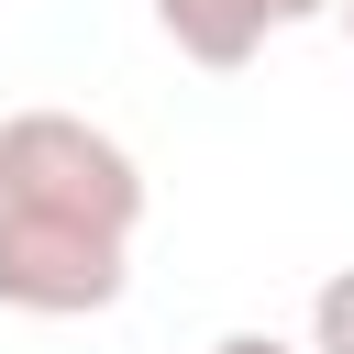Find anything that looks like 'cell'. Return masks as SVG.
<instances>
[{
	"mask_svg": "<svg viewBox=\"0 0 354 354\" xmlns=\"http://www.w3.org/2000/svg\"><path fill=\"white\" fill-rule=\"evenodd\" d=\"M310 354H354V266H332L310 288Z\"/></svg>",
	"mask_w": 354,
	"mask_h": 354,
	"instance_id": "3",
	"label": "cell"
},
{
	"mask_svg": "<svg viewBox=\"0 0 354 354\" xmlns=\"http://www.w3.org/2000/svg\"><path fill=\"white\" fill-rule=\"evenodd\" d=\"M343 0H155V33L188 55V66H254L266 33H299Z\"/></svg>",
	"mask_w": 354,
	"mask_h": 354,
	"instance_id": "2",
	"label": "cell"
},
{
	"mask_svg": "<svg viewBox=\"0 0 354 354\" xmlns=\"http://www.w3.org/2000/svg\"><path fill=\"white\" fill-rule=\"evenodd\" d=\"M144 166L88 111H11L0 122V310L88 321L133 288Z\"/></svg>",
	"mask_w": 354,
	"mask_h": 354,
	"instance_id": "1",
	"label": "cell"
},
{
	"mask_svg": "<svg viewBox=\"0 0 354 354\" xmlns=\"http://www.w3.org/2000/svg\"><path fill=\"white\" fill-rule=\"evenodd\" d=\"M210 354H310V343H277V332H221Z\"/></svg>",
	"mask_w": 354,
	"mask_h": 354,
	"instance_id": "4",
	"label": "cell"
},
{
	"mask_svg": "<svg viewBox=\"0 0 354 354\" xmlns=\"http://www.w3.org/2000/svg\"><path fill=\"white\" fill-rule=\"evenodd\" d=\"M343 44H354V0H343Z\"/></svg>",
	"mask_w": 354,
	"mask_h": 354,
	"instance_id": "5",
	"label": "cell"
}]
</instances>
